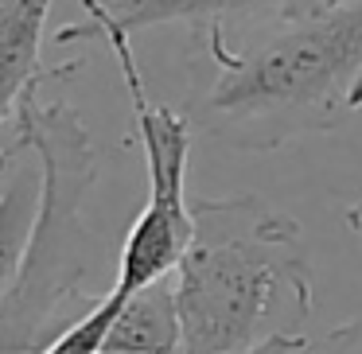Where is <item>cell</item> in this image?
I'll list each match as a JSON object with an SVG mask.
<instances>
[{
  "label": "cell",
  "mask_w": 362,
  "mask_h": 354,
  "mask_svg": "<svg viewBox=\"0 0 362 354\" xmlns=\"http://www.w3.org/2000/svg\"><path fill=\"white\" fill-rule=\"evenodd\" d=\"M35 206H40V167H35L32 152L20 144L16 164L0 187V304L24 269V253L35 226Z\"/></svg>",
  "instance_id": "cell-7"
},
{
  "label": "cell",
  "mask_w": 362,
  "mask_h": 354,
  "mask_svg": "<svg viewBox=\"0 0 362 354\" xmlns=\"http://www.w3.org/2000/svg\"><path fill=\"white\" fill-rule=\"evenodd\" d=\"M199 47L211 78L187 121L222 148L276 152L362 110V0H284L250 35Z\"/></svg>",
  "instance_id": "cell-1"
},
{
  "label": "cell",
  "mask_w": 362,
  "mask_h": 354,
  "mask_svg": "<svg viewBox=\"0 0 362 354\" xmlns=\"http://www.w3.org/2000/svg\"><path fill=\"white\" fill-rule=\"evenodd\" d=\"M343 222H346V226L354 230V234H362V199H358V203H351V206H346Z\"/></svg>",
  "instance_id": "cell-10"
},
{
  "label": "cell",
  "mask_w": 362,
  "mask_h": 354,
  "mask_svg": "<svg viewBox=\"0 0 362 354\" xmlns=\"http://www.w3.org/2000/svg\"><path fill=\"white\" fill-rule=\"evenodd\" d=\"M55 0H0V141L12 133L20 105L47 78L74 74L82 63L43 66V32Z\"/></svg>",
  "instance_id": "cell-5"
},
{
  "label": "cell",
  "mask_w": 362,
  "mask_h": 354,
  "mask_svg": "<svg viewBox=\"0 0 362 354\" xmlns=\"http://www.w3.org/2000/svg\"><path fill=\"white\" fill-rule=\"evenodd\" d=\"M315 269L300 222L261 195L191 199V237L172 269L180 354H300Z\"/></svg>",
  "instance_id": "cell-2"
},
{
  "label": "cell",
  "mask_w": 362,
  "mask_h": 354,
  "mask_svg": "<svg viewBox=\"0 0 362 354\" xmlns=\"http://www.w3.org/2000/svg\"><path fill=\"white\" fill-rule=\"evenodd\" d=\"M300 354H362V315L323 331L320 338H308Z\"/></svg>",
  "instance_id": "cell-8"
},
{
  "label": "cell",
  "mask_w": 362,
  "mask_h": 354,
  "mask_svg": "<svg viewBox=\"0 0 362 354\" xmlns=\"http://www.w3.org/2000/svg\"><path fill=\"white\" fill-rule=\"evenodd\" d=\"M82 20L78 24L59 28V43H78L98 40L105 32H117L133 40L136 32L164 24H183L199 40H218L234 43L250 35L253 28L269 24L281 12L284 0H78Z\"/></svg>",
  "instance_id": "cell-4"
},
{
  "label": "cell",
  "mask_w": 362,
  "mask_h": 354,
  "mask_svg": "<svg viewBox=\"0 0 362 354\" xmlns=\"http://www.w3.org/2000/svg\"><path fill=\"white\" fill-rule=\"evenodd\" d=\"M16 156H20V141H16V133H8L4 141H0V187H4V179H8Z\"/></svg>",
  "instance_id": "cell-9"
},
{
  "label": "cell",
  "mask_w": 362,
  "mask_h": 354,
  "mask_svg": "<svg viewBox=\"0 0 362 354\" xmlns=\"http://www.w3.org/2000/svg\"><path fill=\"white\" fill-rule=\"evenodd\" d=\"M102 354H180V307L172 273L121 300Z\"/></svg>",
  "instance_id": "cell-6"
},
{
  "label": "cell",
  "mask_w": 362,
  "mask_h": 354,
  "mask_svg": "<svg viewBox=\"0 0 362 354\" xmlns=\"http://www.w3.org/2000/svg\"><path fill=\"white\" fill-rule=\"evenodd\" d=\"M105 51L117 63V74L125 82L129 105H133V129L144 152V175H148V195L144 206L136 211L125 242L117 253V276L110 292L125 300L129 292L168 276L180 265L183 249L191 237V199H187V156H191V129L187 113L175 105L156 102L144 86L141 63L133 55L129 35L105 32L98 35Z\"/></svg>",
  "instance_id": "cell-3"
}]
</instances>
